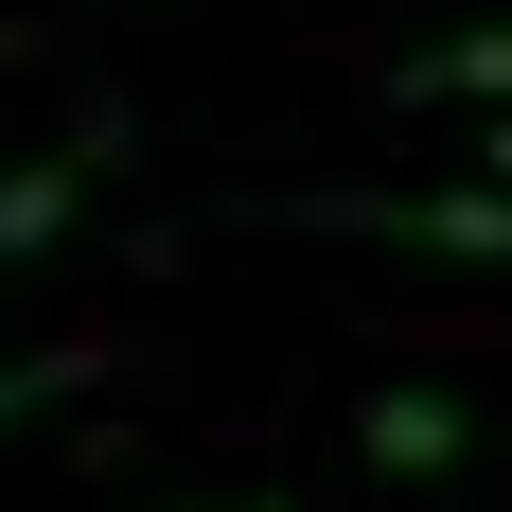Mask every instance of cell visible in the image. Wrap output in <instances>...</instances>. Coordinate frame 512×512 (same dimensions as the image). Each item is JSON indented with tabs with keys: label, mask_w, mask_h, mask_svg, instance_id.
<instances>
[{
	"label": "cell",
	"mask_w": 512,
	"mask_h": 512,
	"mask_svg": "<svg viewBox=\"0 0 512 512\" xmlns=\"http://www.w3.org/2000/svg\"><path fill=\"white\" fill-rule=\"evenodd\" d=\"M283 230H371V248L512 265V177H495V195H283Z\"/></svg>",
	"instance_id": "6da1fadb"
},
{
	"label": "cell",
	"mask_w": 512,
	"mask_h": 512,
	"mask_svg": "<svg viewBox=\"0 0 512 512\" xmlns=\"http://www.w3.org/2000/svg\"><path fill=\"white\" fill-rule=\"evenodd\" d=\"M106 159H124V106H89L71 142H36V159H18V177H0V265H36L53 230H71V212L106 195Z\"/></svg>",
	"instance_id": "7a4b0ae2"
},
{
	"label": "cell",
	"mask_w": 512,
	"mask_h": 512,
	"mask_svg": "<svg viewBox=\"0 0 512 512\" xmlns=\"http://www.w3.org/2000/svg\"><path fill=\"white\" fill-rule=\"evenodd\" d=\"M354 460L371 477H460L477 424H460V389H371V407H354Z\"/></svg>",
	"instance_id": "3957f363"
},
{
	"label": "cell",
	"mask_w": 512,
	"mask_h": 512,
	"mask_svg": "<svg viewBox=\"0 0 512 512\" xmlns=\"http://www.w3.org/2000/svg\"><path fill=\"white\" fill-rule=\"evenodd\" d=\"M389 106H512V18H477V36L407 53V71H389Z\"/></svg>",
	"instance_id": "277c9868"
},
{
	"label": "cell",
	"mask_w": 512,
	"mask_h": 512,
	"mask_svg": "<svg viewBox=\"0 0 512 512\" xmlns=\"http://www.w3.org/2000/svg\"><path fill=\"white\" fill-rule=\"evenodd\" d=\"M89 371H106V354H71V336H53V354H0V442H18V424H36V407H71Z\"/></svg>",
	"instance_id": "5b68a950"
},
{
	"label": "cell",
	"mask_w": 512,
	"mask_h": 512,
	"mask_svg": "<svg viewBox=\"0 0 512 512\" xmlns=\"http://www.w3.org/2000/svg\"><path fill=\"white\" fill-rule=\"evenodd\" d=\"M248 512H283V495H248Z\"/></svg>",
	"instance_id": "8992f818"
},
{
	"label": "cell",
	"mask_w": 512,
	"mask_h": 512,
	"mask_svg": "<svg viewBox=\"0 0 512 512\" xmlns=\"http://www.w3.org/2000/svg\"><path fill=\"white\" fill-rule=\"evenodd\" d=\"M0 53H18V36H0Z\"/></svg>",
	"instance_id": "52a82bcc"
}]
</instances>
